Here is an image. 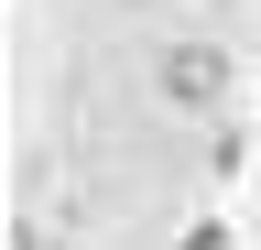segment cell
I'll return each mask as SVG.
<instances>
[{
  "label": "cell",
  "instance_id": "6da1fadb",
  "mask_svg": "<svg viewBox=\"0 0 261 250\" xmlns=\"http://www.w3.org/2000/svg\"><path fill=\"white\" fill-rule=\"evenodd\" d=\"M163 87H174V98L196 109V98H218V87H228V66H218V54H207V44H185V54H174V66H163Z\"/></svg>",
  "mask_w": 261,
  "mask_h": 250
},
{
  "label": "cell",
  "instance_id": "7a4b0ae2",
  "mask_svg": "<svg viewBox=\"0 0 261 250\" xmlns=\"http://www.w3.org/2000/svg\"><path fill=\"white\" fill-rule=\"evenodd\" d=\"M185 250H228V239H218V229H196V239H185Z\"/></svg>",
  "mask_w": 261,
  "mask_h": 250
}]
</instances>
